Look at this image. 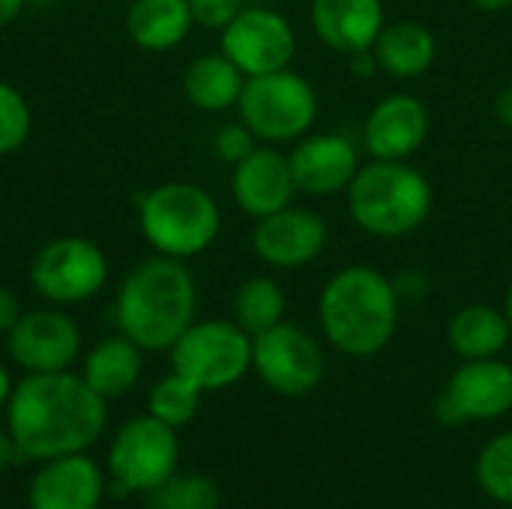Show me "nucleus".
I'll return each mask as SVG.
<instances>
[{
	"label": "nucleus",
	"mask_w": 512,
	"mask_h": 509,
	"mask_svg": "<svg viewBox=\"0 0 512 509\" xmlns=\"http://www.w3.org/2000/svg\"><path fill=\"white\" fill-rule=\"evenodd\" d=\"M105 423V399L69 369L21 378L6 402V429L15 453L30 462L87 453L105 432Z\"/></svg>",
	"instance_id": "nucleus-1"
},
{
	"label": "nucleus",
	"mask_w": 512,
	"mask_h": 509,
	"mask_svg": "<svg viewBox=\"0 0 512 509\" xmlns=\"http://www.w3.org/2000/svg\"><path fill=\"white\" fill-rule=\"evenodd\" d=\"M402 300L396 282L369 264H348L327 279L318 294V324L324 339L345 357L381 354L399 330Z\"/></svg>",
	"instance_id": "nucleus-2"
},
{
	"label": "nucleus",
	"mask_w": 512,
	"mask_h": 509,
	"mask_svg": "<svg viewBox=\"0 0 512 509\" xmlns=\"http://www.w3.org/2000/svg\"><path fill=\"white\" fill-rule=\"evenodd\" d=\"M198 288L189 267L177 258H150L120 285L117 324L141 351H171L195 324Z\"/></svg>",
	"instance_id": "nucleus-3"
},
{
	"label": "nucleus",
	"mask_w": 512,
	"mask_h": 509,
	"mask_svg": "<svg viewBox=\"0 0 512 509\" xmlns=\"http://www.w3.org/2000/svg\"><path fill=\"white\" fill-rule=\"evenodd\" d=\"M351 222L378 240H399L426 225L435 207L429 177L411 162L372 159L360 165L348 192Z\"/></svg>",
	"instance_id": "nucleus-4"
},
{
	"label": "nucleus",
	"mask_w": 512,
	"mask_h": 509,
	"mask_svg": "<svg viewBox=\"0 0 512 509\" xmlns=\"http://www.w3.org/2000/svg\"><path fill=\"white\" fill-rule=\"evenodd\" d=\"M138 222L147 243L177 261L207 252L222 231L216 198L204 186L180 180L144 192L138 198Z\"/></svg>",
	"instance_id": "nucleus-5"
},
{
	"label": "nucleus",
	"mask_w": 512,
	"mask_h": 509,
	"mask_svg": "<svg viewBox=\"0 0 512 509\" xmlns=\"http://www.w3.org/2000/svg\"><path fill=\"white\" fill-rule=\"evenodd\" d=\"M237 111L258 141L294 144L312 132L321 102L309 78L294 69H279L246 78Z\"/></svg>",
	"instance_id": "nucleus-6"
},
{
	"label": "nucleus",
	"mask_w": 512,
	"mask_h": 509,
	"mask_svg": "<svg viewBox=\"0 0 512 509\" xmlns=\"http://www.w3.org/2000/svg\"><path fill=\"white\" fill-rule=\"evenodd\" d=\"M171 369L204 393L228 390L252 369V336L237 321H195L171 345Z\"/></svg>",
	"instance_id": "nucleus-7"
},
{
	"label": "nucleus",
	"mask_w": 512,
	"mask_h": 509,
	"mask_svg": "<svg viewBox=\"0 0 512 509\" xmlns=\"http://www.w3.org/2000/svg\"><path fill=\"white\" fill-rule=\"evenodd\" d=\"M180 441L177 429L156 420L153 414L132 417L120 426L108 447V477L114 495L144 492L150 495L177 474Z\"/></svg>",
	"instance_id": "nucleus-8"
},
{
	"label": "nucleus",
	"mask_w": 512,
	"mask_h": 509,
	"mask_svg": "<svg viewBox=\"0 0 512 509\" xmlns=\"http://www.w3.org/2000/svg\"><path fill=\"white\" fill-rule=\"evenodd\" d=\"M105 282V252L87 237H57L45 243L30 264V285L36 294L60 306L96 297Z\"/></svg>",
	"instance_id": "nucleus-9"
},
{
	"label": "nucleus",
	"mask_w": 512,
	"mask_h": 509,
	"mask_svg": "<svg viewBox=\"0 0 512 509\" xmlns=\"http://www.w3.org/2000/svg\"><path fill=\"white\" fill-rule=\"evenodd\" d=\"M252 372L279 396H306L324 378V351L297 324H276L252 339Z\"/></svg>",
	"instance_id": "nucleus-10"
},
{
	"label": "nucleus",
	"mask_w": 512,
	"mask_h": 509,
	"mask_svg": "<svg viewBox=\"0 0 512 509\" xmlns=\"http://www.w3.org/2000/svg\"><path fill=\"white\" fill-rule=\"evenodd\" d=\"M222 54L231 57L246 78L291 69L297 57V30L279 9L246 6L222 30Z\"/></svg>",
	"instance_id": "nucleus-11"
},
{
	"label": "nucleus",
	"mask_w": 512,
	"mask_h": 509,
	"mask_svg": "<svg viewBox=\"0 0 512 509\" xmlns=\"http://www.w3.org/2000/svg\"><path fill=\"white\" fill-rule=\"evenodd\" d=\"M330 228L321 213L288 204L264 219H255L252 249L276 270H303L327 249Z\"/></svg>",
	"instance_id": "nucleus-12"
},
{
	"label": "nucleus",
	"mask_w": 512,
	"mask_h": 509,
	"mask_svg": "<svg viewBox=\"0 0 512 509\" xmlns=\"http://www.w3.org/2000/svg\"><path fill=\"white\" fill-rule=\"evenodd\" d=\"M288 165H291L297 195L333 198V195L348 192L363 162L351 138L339 132H309L300 141H294L288 153Z\"/></svg>",
	"instance_id": "nucleus-13"
},
{
	"label": "nucleus",
	"mask_w": 512,
	"mask_h": 509,
	"mask_svg": "<svg viewBox=\"0 0 512 509\" xmlns=\"http://www.w3.org/2000/svg\"><path fill=\"white\" fill-rule=\"evenodd\" d=\"M6 348L27 375L66 372L81 351V330L57 309H33L6 333Z\"/></svg>",
	"instance_id": "nucleus-14"
},
{
	"label": "nucleus",
	"mask_w": 512,
	"mask_h": 509,
	"mask_svg": "<svg viewBox=\"0 0 512 509\" xmlns=\"http://www.w3.org/2000/svg\"><path fill=\"white\" fill-rule=\"evenodd\" d=\"M429 108L414 93H387L363 123V147L372 159L408 162L429 138Z\"/></svg>",
	"instance_id": "nucleus-15"
},
{
	"label": "nucleus",
	"mask_w": 512,
	"mask_h": 509,
	"mask_svg": "<svg viewBox=\"0 0 512 509\" xmlns=\"http://www.w3.org/2000/svg\"><path fill=\"white\" fill-rule=\"evenodd\" d=\"M108 492L105 471L87 456H57L42 462L27 489L30 509H99Z\"/></svg>",
	"instance_id": "nucleus-16"
},
{
	"label": "nucleus",
	"mask_w": 512,
	"mask_h": 509,
	"mask_svg": "<svg viewBox=\"0 0 512 509\" xmlns=\"http://www.w3.org/2000/svg\"><path fill=\"white\" fill-rule=\"evenodd\" d=\"M444 402L468 420H498L512 411V366L501 357L489 360H462L450 375Z\"/></svg>",
	"instance_id": "nucleus-17"
},
{
	"label": "nucleus",
	"mask_w": 512,
	"mask_h": 509,
	"mask_svg": "<svg viewBox=\"0 0 512 509\" xmlns=\"http://www.w3.org/2000/svg\"><path fill=\"white\" fill-rule=\"evenodd\" d=\"M231 195L237 207L252 216L264 219L288 204H294L297 186L291 177L288 153L276 147H255L243 162L231 171Z\"/></svg>",
	"instance_id": "nucleus-18"
},
{
	"label": "nucleus",
	"mask_w": 512,
	"mask_h": 509,
	"mask_svg": "<svg viewBox=\"0 0 512 509\" xmlns=\"http://www.w3.org/2000/svg\"><path fill=\"white\" fill-rule=\"evenodd\" d=\"M309 24L330 51L348 57L375 45L387 12L381 0H312Z\"/></svg>",
	"instance_id": "nucleus-19"
},
{
	"label": "nucleus",
	"mask_w": 512,
	"mask_h": 509,
	"mask_svg": "<svg viewBox=\"0 0 512 509\" xmlns=\"http://www.w3.org/2000/svg\"><path fill=\"white\" fill-rule=\"evenodd\" d=\"M378 69L390 78H423L438 60V39L435 33L414 18L387 21L372 45Z\"/></svg>",
	"instance_id": "nucleus-20"
},
{
	"label": "nucleus",
	"mask_w": 512,
	"mask_h": 509,
	"mask_svg": "<svg viewBox=\"0 0 512 509\" xmlns=\"http://www.w3.org/2000/svg\"><path fill=\"white\" fill-rule=\"evenodd\" d=\"M512 339V327L504 309L489 303L462 306L447 324V342L459 360L501 357Z\"/></svg>",
	"instance_id": "nucleus-21"
},
{
	"label": "nucleus",
	"mask_w": 512,
	"mask_h": 509,
	"mask_svg": "<svg viewBox=\"0 0 512 509\" xmlns=\"http://www.w3.org/2000/svg\"><path fill=\"white\" fill-rule=\"evenodd\" d=\"M141 354L144 351L132 339H126L123 333L111 336V339H102L99 345H93V351H87L81 378L105 402L108 399H120V396L132 393L138 378H141V369H144V357Z\"/></svg>",
	"instance_id": "nucleus-22"
},
{
	"label": "nucleus",
	"mask_w": 512,
	"mask_h": 509,
	"mask_svg": "<svg viewBox=\"0 0 512 509\" xmlns=\"http://www.w3.org/2000/svg\"><path fill=\"white\" fill-rule=\"evenodd\" d=\"M189 0H132L126 30L144 51H171L192 30Z\"/></svg>",
	"instance_id": "nucleus-23"
},
{
	"label": "nucleus",
	"mask_w": 512,
	"mask_h": 509,
	"mask_svg": "<svg viewBox=\"0 0 512 509\" xmlns=\"http://www.w3.org/2000/svg\"><path fill=\"white\" fill-rule=\"evenodd\" d=\"M246 75L237 69L231 57L219 54H201L195 57L183 72V90L186 99L201 111H228L237 108L243 93Z\"/></svg>",
	"instance_id": "nucleus-24"
},
{
	"label": "nucleus",
	"mask_w": 512,
	"mask_h": 509,
	"mask_svg": "<svg viewBox=\"0 0 512 509\" xmlns=\"http://www.w3.org/2000/svg\"><path fill=\"white\" fill-rule=\"evenodd\" d=\"M234 321L252 339L285 321V294L276 279L252 276L234 294Z\"/></svg>",
	"instance_id": "nucleus-25"
},
{
	"label": "nucleus",
	"mask_w": 512,
	"mask_h": 509,
	"mask_svg": "<svg viewBox=\"0 0 512 509\" xmlns=\"http://www.w3.org/2000/svg\"><path fill=\"white\" fill-rule=\"evenodd\" d=\"M201 396H204L201 387H195L189 378H183L171 369V375H165L153 384V390L147 396V414L168 423L171 429H183L195 420V414L201 408Z\"/></svg>",
	"instance_id": "nucleus-26"
},
{
	"label": "nucleus",
	"mask_w": 512,
	"mask_h": 509,
	"mask_svg": "<svg viewBox=\"0 0 512 509\" xmlns=\"http://www.w3.org/2000/svg\"><path fill=\"white\" fill-rule=\"evenodd\" d=\"M477 486L498 504L512 507V432L495 435L477 456Z\"/></svg>",
	"instance_id": "nucleus-27"
},
{
	"label": "nucleus",
	"mask_w": 512,
	"mask_h": 509,
	"mask_svg": "<svg viewBox=\"0 0 512 509\" xmlns=\"http://www.w3.org/2000/svg\"><path fill=\"white\" fill-rule=\"evenodd\" d=\"M150 509H219L222 507V492L210 477L201 474H174L165 480L159 489L150 492Z\"/></svg>",
	"instance_id": "nucleus-28"
},
{
	"label": "nucleus",
	"mask_w": 512,
	"mask_h": 509,
	"mask_svg": "<svg viewBox=\"0 0 512 509\" xmlns=\"http://www.w3.org/2000/svg\"><path fill=\"white\" fill-rule=\"evenodd\" d=\"M33 117L27 99L6 81H0V156L15 153L30 135Z\"/></svg>",
	"instance_id": "nucleus-29"
},
{
	"label": "nucleus",
	"mask_w": 512,
	"mask_h": 509,
	"mask_svg": "<svg viewBox=\"0 0 512 509\" xmlns=\"http://www.w3.org/2000/svg\"><path fill=\"white\" fill-rule=\"evenodd\" d=\"M213 147H216L219 159H225V162L237 165V162H243V159L258 147V138H255V132L240 120V123H228V126H222V129L216 132Z\"/></svg>",
	"instance_id": "nucleus-30"
},
{
	"label": "nucleus",
	"mask_w": 512,
	"mask_h": 509,
	"mask_svg": "<svg viewBox=\"0 0 512 509\" xmlns=\"http://www.w3.org/2000/svg\"><path fill=\"white\" fill-rule=\"evenodd\" d=\"M249 3L246 0H189L192 21L207 30H225Z\"/></svg>",
	"instance_id": "nucleus-31"
},
{
	"label": "nucleus",
	"mask_w": 512,
	"mask_h": 509,
	"mask_svg": "<svg viewBox=\"0 0 512 509\" xmlns=\"http://www.w3.org/2000/svg\"><path fill=\"white\" fill-rule=\"evenodd\" d=\"M18 318H21V303H18V297H15L6 285H0V333H9V330L15 327Z\"/></svg>",
	"instance_id": "nucleus-32"
},
{
	"label": "nucleus",
	"mask_w": 512,
	"mask_h": 509,
	"mask_svg": "<svg viewBox=\"0 0 512 509\" xmlns=\"http://www.w3.org/2000/svg\"><path fill=\"white\" fill-rule=\"evenodd\" d=\"M348 63H351V69H354V75H357V78H372L375 72H381L372 48H363V51L348 54Z\"/></svg>",
	"instance_id": "nucleus-33"
},
{
	"label": "nucleus",
	"mask_w": 512,
	"mask_h": 509,
	"mask_svg": "<svg viewBox=\"0 0 512 509\" xmlns=\"http://www.w3.org/2000/svg\"><path fill=\"white\" fill-rule=\"evenodd\" d=\"M492 111H495V120H498L504 129H512V84H507V87L495 96Z\"/></svg>",
	"instance_id": "nucleus-34"
},
{
	"label": "nucleus",
	"mask_w": 512,
	"mask_h": 509,
	"mask_svg": "<svg viewBox=\"0 0 512 509\" xmlns=\"http://www.w3.org/2000/svg\"><path fill=\"white\" fill-rule=\"evenodd\" d=\"M15 459H18V453H15L12 435H9V429L0 426V471H6Z\"/></svg>",
	"instance_id": "nucleus-35"
},
{
	"label": "nucleus",
	"mask_w": 512,
	"mask_h": 509,
	"mask_svg": "<svg viewBox=\"0 0 512 509\" xmlns=\"http://www.w3.org/2000/svg\"><path fill=\"white\" fill-rule=\"evenodd\" d=\"M21 6H24V0H0V27L12 24L18 18Z\"/></svg>",
	"instance_id": "nucleus-36"
},
{
	"label": "nucleus",
	"mask_w": 512,
	"mask_h": 509,
	"mask_svg": "<svg viewBox=\"0 0 512 509\" xmlns=\"http://www.w3.org/2000/svg\"><path fill=\"white\" fill-rule=\"evenodd\" d=\"M480 12H507L512 9V0H471Z\"/></svg>",
	"instance_id": "nucleus-37"
},
{
	"label": "nucleus",
	"mask_w": 512,
	"mask_h": 509,
	"mask_svg": "<svg viewBox=\"0 0 512 509\" xmlns=\"http://www.w3.org/2000/svg\"><path fill=\"white\" fill-rule=\"evenodd\" d=\"M12 378H9V372L0 366V408H6V402H9V396H12Z\"/></svg>",
	"instance_id": "nucleus-38"
},
{
	"label": "nucleus",
	"mask_w": 512,
	"mask_h": 509,
	"mask_svg": "<svg viewBox=\"0 0 512 509\" xmlns=\"http://www.w3.org/2000/svg\"><path fill=\"white\" fill-rule=\"evenodd\" d=\"M504 315H507V321H510L512 327V282L510 288H507V297H504Z\"/></svg>",
	"instance_id": "nucleus-39"
},
{
	"label": "nucleus",
	"mask_w": 512,
	"mask_h": 509,
	"mask_svg": "<svg viewBox=\"0 0 512 509\" xmlns=\"http://www.w3.org/2000/svg\"><path fill=\"white\" fill-rule=\"evenodd\" d=\"M507 509H512V507H507Z\"/></svg>",
	"instance_id": "nucleus-40"
}]
</instances>
